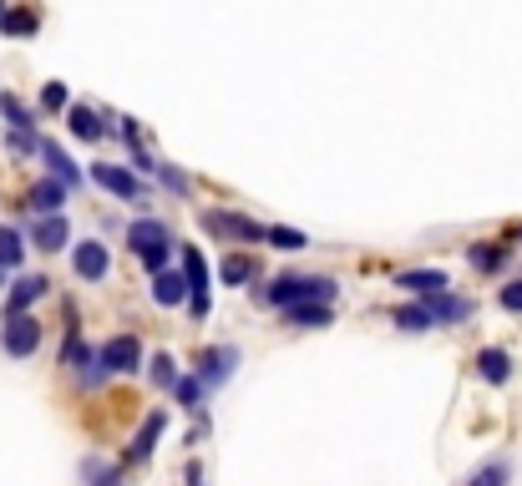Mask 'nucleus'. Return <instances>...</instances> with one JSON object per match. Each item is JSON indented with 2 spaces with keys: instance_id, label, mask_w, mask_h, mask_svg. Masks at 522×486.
<instances>
[{
  "instance_id": "nucleus-1",
  "label": "nucleus",
  "mask_w": 522,
  "mask_h": 486,
  "mask_svg": "<svg viewBox=\"0 0 522 486\" xmlns=\"http://www.w3.org/2000/svg\"><path fill=\"white\" fill-rule=\"evenodd\" d=\"M340 294V284L335 279H325V274H279V279H269V284H259L254 289V299L264 304V309H289V304H330Z\"/></svg>"
},
{
  "instance_id": "nucleus-2",
  "label": "nucleus",
  "mask_w": 522,
  "mask_h": 486,
  "mask_svg": "<svg viewBox=\"0 0 522 486\" xmlns=\"http://www.w3.org/2000/svg\"><path fill=\"white\" fill-rule=\"evenodd\" d=\"M127 243H132V254L147 264V274H163L168 259H173V233L158 223V218H137L127 228Z\"/></svg>"
},
{
  "instance_id": "nucleus-3",
  "label": "nucleus",
  "mask_w": 522,
  "mask_h": 486,
  "mask_svg": "<svg viewBox=\"0 0 522 486\" xmlns=\"http://www.w3.org/2000/svg\"><path fill=\"white\" fill-rule=\"evenodd\" d=\"M0 350L11 360H31L41 350V319L36 314H6V324H0Z\"/></svg>"
},
{
  "instance_id": "nucleus-4",
  "label": "nucleus",
  "mask_w": 522,
  "mask_h": 486,
  "mask_svg": "<svg viewBox=\"0 0 522 486\" xmlns=\"http://www.w3.org/2000/svg\"><path fill=\"white\" fill-rule=\"evenodd\" d=\"M234 365H239V350H234V345H213V350L198 355V370H188V375H193V380L203 385V395H208V390H218L223 380L234 375Z\"/></svg>"
},
{
  "instance_id": "nucleus-5",
  "label": "nucleus",
  "mask_w": 522,
  "mask_h": 486,
  "mask_svg": "<svg viewBox=\"0 0 522 486\" xmlns=\"http://www.w3.org/2000/svg\"><path fill=\"white\" fill-rule=\"evenodd\" d=\"M97 365L107 370V380H112V375L142 370V345H137V335H112V340L97 350Z\"/></svg>"
},
{
  "instance_id": "nucleus-6",
  "label": "nucleus",
  "mask_w": 522,
  "mask_h": 486,
  "mask_svg": "<svg viewBox=\"0 0 522 486\" xmlns=\"http://www.w3.org/2000/svg\"><path fill=\"white\" fill-rule=\"evenodd\" d=\"M71 269H77V279H87V284H102V279L112 274V254H107V243L82 238L77 249H71Z\"/></svg>"
},
{
  "instance_id": "nucleus-7",
  "label": "nucleus",
  "mask_w": 522,
  "mask_h": 486,
  "mask_svg": "<svg viewBox=\"0 0 522 486\" xmlns=\"http://www.w3.org/2000/svg\"><path fill=\"white\" fill-rule=\"evenodd\" d=\"M92 183H97L102 193L122 198V203H142V183H137L127 168H117V162H92Z\"/></svg>"
},
{
  "instance_id": "nucleus-8",
  "label": "nucleus",
  "mask_w": 522,
  "mask_h": 486,
  "mask_svg": "<svg viewBox=\"0 0 522 486\" xmlns=\"http://www.w3.org/2000/svg\"><path fill=\"white\" fill-rule=\"evenodd\" d=\"M183 284H188L193 319H203L208 314V264H203V249H183Z\"/></svg>"
},
{
  "instance_id": "nucleus-9",
  "label": "nucleus",
  "mask_w": 522,
  "mask_h": 486,
  "mask_svg": "<svg viewBox=\"0 0 522 486\" xmlns=\"http://www.w3.org/2000/svg\"><path fill=\"white\" fill-rule=\"evenodd\" d=\"M203 223L223 238H239V243H264V228H269V223L244 218V213H203Z\"/></svg>"
},
{
  "instance_id": "nucleus-10",
  "label": "nucleus",
  "mask_w": 522,
  "mask_h": 486,
  "mask_svg": "<svg viewBox=\"0 0 522 486\" xmlns=\"http://www.w3.org/2000/svg\"><path fill=\"white\" fill-rule=\"evenodd\" d=\"M46 289H51L46 274H16L11 289H6V314H31V304L46 299Z\"/></svg>"
},
{
  "instance_id": "nucleus-11",
  "label": "nucleus",
  "mask_w": 522,
  "mask_h": 486,
  "mask_svg": "<svg viewBox=\"0 0 522 486\" xmlns=\"http://www.w3.org/2000/svg\"><path fill=\"white\" fill-rule=\"evenodd\" d=\"M36 157H41L46 168H51V183H61L66 193H77V188H82V168L66 157V147H56V142H41V147H36Z\"/></svg>"
},
{
  "instance_id": "nucleus-12",
  "label": "nucleus",
  "mask_w": 522,
  "mask_h": 486,
  "mask_svg": "<svg viewBox=\"0 0 522 486\" xmlns=\"http://www.w3.org/2000/svg\"><path fill=\"white\" fill-rule=\"evenodd\" d=\"M71 243V223L61 218V213H51V218H36L31 223V249H41V254H61Z\"/></svg>"
},
{
  "instance_id": "nucleus-13",
  "label": "nucleus",
  "mask_w": 522,
  "mask_h": 486,
  "mask_svg": "<svg viewBox=\"0 0 522 486\" xmlns=\"http://www.w3.org/2000/svg\"><path fill=\"white\" fill-rule=\"evenodd\" d=\"M163 431H168V411H153V416L137 426V436H132V446H127V461H132V466L147 461V456L158 451V436H163Z\"/></svg>"
},
{
  "instance_id": "nucleus-14",
  "label": "nucleus",
  "mask_w": 522,
  "mask_h": 486,
  "mask_svg": "<svg viewBox=\"0 0 522 486\" xmlns=\"http://www.w3.org/2000/svg\"><path fill=\"white\" fill-rule=\"evenodd\" d=\"M421 304L431 314V330H436V324H462V319H472V299H457V294H431Z\"/></svg>"
},
{
  "instance_id": "nucleus-15",
  "label": "nucleus",
  "mask_w": 522,
  "mask_h": 486,
  "mask_svg": "<svg viewBox=\"0 0 522 486\" xmlns=\"http://www.w3.org/2000/svg\"><path fill=\"white\" fill-rule=\"evenodd\" d=\"M446 279L441 269H401L396 274V289H406V294H421V299H431V294H446Z\"/></svg>"
},
{
  "instance_id": "nucleus-16",
  "label": "nucleus",
  "mask_w": 522,
  "mask_h": 486,
  "mask_svg": "<svg viewBox=\"0 0 522 486\" xmlns=\"http://www.w3.org/2000/svg\"><path fill=\"white\" fill-rule=\"evenodd\" d=\"M477 375L487 380V385H507L512 380V355L507 350H497V345H487V350H477Z\"/></svg>"
},
{
  "instance_id": "nucleus-17",
  "label": "nucleus",
  "mask_w": 522,
  "mask_h": 486,
  "mask_svg": "<svg viewBox=\"0 0 522 486\" xmlns=\"http://www.w3.org/2000/svg\"><path fill=\"white\" fill-rule=\"evenodd\" d=\"M71 193L61 188V183H51V178H41L31 193H26V203H31V213L36 218H51V213H61V203H66Z\"/></svg>"
},
{
  "instance_id": "nucleus-18",
  "label": "nucleus",
  "mask_w": 522,
  "mask_h": 486,
  "mask_svg": "<svg viewBox=\"0 0 522 486\" xmlns=\"http://www.w3.org/2000/svg\"><path fill=\"white\" fill-rule=\"evenodd\" d=\"M335 314H330V304H289L284 309V324H294V330H325Z\"/></svg>"
},
{
  "instance_id": "nucleus-19",
  "label": "nucleus",
  "mask_w": 522,
  "mask_h": 486,
  "mask_svg": "<svg viewBox=\"0 0 522 486\" xmlns=\"http://www.w3.org/2000/svg\"><path fill=\"white\" fill-rule=\"evenodd\" d=\"M66 127H71V137H82V142H102V132H107L92 107H66Z\"/></svg>"
},
{
  "instance_id": "nucleus-20",
  "label": "nucleus",
  "mask_w": 522,
  "mask_h": 486,
  "mask_svg": "<svg viewBox=\"0 0 522 486\" xmlns=\"http://www.w3.org/2000/svg\"><path fill=\"white\" fill-rule=\"evenodd\" d=\"M153 299H158L163 309H178V304L188 299V284H183V274H173V269L153 274Z\"/></svg>"
},
{
  "instance_id": "nucleus-21",
  "label": "nucleus",
  "mask_w": 522,
  "mask_h": 486,
  "mask_svg": "<svg viewBox=\"0 0 522 486\" xmlns=\"http://www.w3.org/2000/svg\"><path fill=\"white\" fill-rule=\"evenodd\" d=\"M507 249H512V243H472V249H467V264L482 269V274H497V269L507 264Z\"/></svg>"
},
{
  "instance_id": "nucleus-22",
  "label": "nucleus",
  "mask_w": 522,
  "mask_h": 486,
  "mask_svg": "<svg viewBox=\"0 0 522 486\" xmlns=\"http://www.w3.org/2000/svg\"><path fill=\"white\" fill-rule=\"evenodd\" d=\"M218 279L229 284V289H239V284H249V279H259V264L249 259V254H229L218 264Z\"/></svg>"
},
{
  "instance_id": "nucleus-23",
  "label": "nucleus",
  "mask_w": 522,
  "mask_h": 486,
  "mask_svg": "<svg viewBox=\"0 0 522 486\" xmlns=\"http://www.w3.org/2000/svg\"><path fill=\"white\" fill-rule=\"evenodd\" d=\"M21 259H26V238H21V228H11V223H0V269H21Z\"/></svg>"
},
{
  "instance_id": "nucleus-24",
  "label": "nucleus",
  "mask_w": 522,
  "mask_h": 486,
  "mask_svg": "<svg viewBox=\"0 0 522 486\" xmlns=\"http://www.w3.org/2000/svg\"><path fill=\"white\" fill-rule=\"evenodd\" d=\"M0 117L11 122V132H31V127H36V112H31L16 92H0Z\"/></svg>"
},
{
  "instance_id": "nucleus-25",
  "label": "nucleus",
  "mask_w": 522,
  "mask_h": 486,
  "mask_svg": "<svg viewBox=\"0 0 522 486\" xmlns=\"http://www.w3.org/2000/svg\"><path fill=\"white\" fill-rule=\"evenodd\" d=\"M264 243H274V249H284V254H300V249H310V233L284 228V223H269V228H264Z\"/></svg>"
},
{
  "instance_id": "nucleus-26",
  "label": "nucleus",
  "mask_w": 522,
  "mask_h": 486,
  "mask_svg": "<svg viewBox=\"0 0 522 486\" xmlns=\"http://www.w3.org/2000/svg\"><path fill=\"white\" fill-rule=\"evenodd\" d=\"M391 324H396V330H406V335H421V330H431V314H426V304L416 299V304L391 309Z\"/></svg>"
},
{
  "instance_id": "nucleus-27",
  "label": "nucleus",
  "mask_w": 522,
  "mask_h": 486,
  "mask_svg": "<svg viewBox=\"0 0 522 486\" xmlns=\"http://www.w3.org/2000/svg\"><path fill=\"white\" fill-rule=\"evenodd\" d=\"M147 375H153L158 390H173L178 385V360L173 355H153V360H147Z\"/></svg>"
},
{
  "instance_id": "nucleus-28",
  "label": "nucleus",
  "mask_w": 522,
  "mask_h": 486,
  "mask_svg": "<svg viewBox=\"0 0 522 486\" xmlns=\"http://www.w3.org/2000/svg\"><path fill=\"white\" fill-rule=\"evenodd\" d=\"M36 11H6V16H0V31H6V36H36Z\"/></svg>"
},
{
  "instance_id": "nucleus-29",
  "label": "nucleus",
  "mask_w": 522,
  "mask_h": 486,
  "mask_svg": "<svg viewBox=\"0 0 522 486\" xmlns=\"http://www.w3.org/2000/svg\"><path fill=\"white\" fill-rule=\"evenodd\" d=\"M507 481H512V466L507 461H487L482 471H472L467 486H507Z\"/></svg>"
},
{
  "instance_id": "nucleus-30",
  "label": "nucleus",
  "mask_w": 522,
  "mask_h": 486,
  "mask_svg": "<svg viewBox=\"0 0 522 486\" xmlns=\"http://www.w3.org/2000/svg\"><path fill=\"white\" fill-rule=\"evenodd\" d=\"M173 395L188 405V411H198V405H203V385L193 380V375H178V385H173Z\"/></svg>"
},
{
  "instance_id": "nucleus-31",
  "label": "nucleus",
  "mask_w": 522,
  "mask_h": 486,
  "mask_svg": "<svg viewBox=\"0 0 522 486\" xmlns=\"http://www.w3.org/2000/svg\"><path fill=\"white\" fill-rule=\"evenodd\" d=\"M66 87H61V81H46V87H41V112H66Z\"/></svg>"
},
{
  "instance_id": "nucleus-32",
  "label": "nucleus",
  "mask_w": 522,
  "mask_h": 486,
  "mask_svg": "<svg viewBox=\"0 0 522 486\" xmlns=\"http://www.w3.org/2000/svg\"><path fill=\"white\" fill-rule=\"evenodd\" d=\"M158 173H163V183L178 193V198H188L193 193V183H188V173H178V168H168V162H158Z\"/></svg>"
},
{
  "instance_id": "nucleus-33",
  "label": "nucleus",
  "mask_w": 522,
  "mask_h": 486,
  "mask_svg": "<svg viewBox=\"0 0 522 486\" xmlns=\"http://www.w3.org/2000/svg\"><path fill=\"white\" fill-rule=\"evenodd\" d=\"M6 147H11L16 157H31L41 142H36V132H11V137H6Z\"/></svg>"
},
{
  "instance_id": "nucleus-34",
  "label": "nucleus",
  "mask_w": 522,
  "mask_h": 486,
  "mask_svg": "<svg viewBox=\"0 0 522 486\" xmlns=\"http://www.w3.org/2000/svg\"><path fill=\"white\" fill-rule=\"evenodd\" d=\"M502 309H512V314H522V279H512V284H502Z\"/></svg>"
},
{
  "instance_id": "nucleus-35",
  "label": "nucleus",
  "mask_w": 522,
  "mask_h": 486,
  "mask_svg": "<svg viewBox=\"0 0 522 486\" xmlns=\"http://www.w3.org/2000/svg\"><path fill=\"white\" fill-rule=\"evenodd\" d=\"M97 486H122V476H117V471H112V466H107V471H102V476H97Z\"/></svg>"
},
{
  "instance_id": "nucleus-36",
  "label": "nucleus",
  "mask_w": 522,
  "mask_h": 486,
  "mask_svg": "<svg viewBox=\"0 0 522 486\" xmlns=\"http://www.w3.org/2000/svg\"><path fill=\"white\" fill-rule=\"evenodd\" d=\"M0 289H6V269H0Z\"/></svg>"
},
{
  "instance_id": "nucleus-37",
  "label": "nucleus",
  "mask_w": 522,
  "mask_h": 486,
  "mask_svg": "<svg viewBox=\"0 0 522 486\" xmlns=\"http://www.w3.org/2000/svg\"><path fill=\"white\" fill-rule=\"evenodd\" d=\"M0 16H6V0H0Z\"/></svg>"
}]
</instances>
